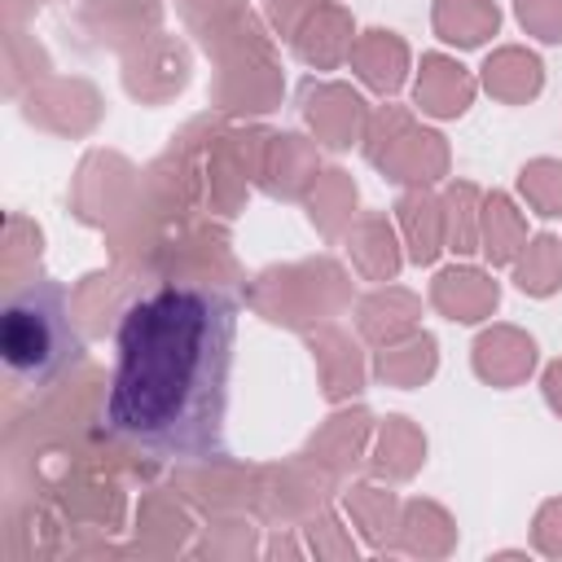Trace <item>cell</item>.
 Segmentation results:
<instances>
[{"mask_svg": "<svg viewBox=\"0 0 562 562\" xmlns=\"http://www.w3.org/2000/svg\"><path fill=\"white\" fill-rule=\"evenodd\" d=\"M83 338L70 325L66 285L53 277L26 281L0 312V360L18 386H48L79 364Z\"/></svg>", "mask_w": 562, "mask_h": 562, "instance_id": "7a4b0ae2", "label": "cell"}, {"mask_svg": "<svg viewBox=\"0 0 562 562\" xmlns=\"http://www.w3.org/2000/svg\"><path fill=\"white\" fill-rule=\"evenodd\" d=\"M237 360V303L198 281L132 299L114 334L105 430L158 461H220Z\"/></svg>", "mask_w": 562, "mask_h": 562, "instance_id": "6da1fadb", "label": "cell"}]
</instances>
